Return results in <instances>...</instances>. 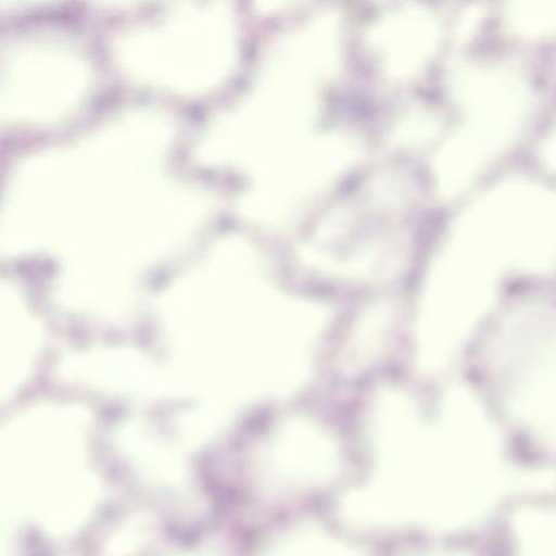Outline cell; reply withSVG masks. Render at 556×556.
Wrapping results in <instances>:
<instances>
[{"instance_id":"cell-1","label":"cell","mask_w":556,"mask_h":556,"mask_svg":"<svg viewBox=\"0 0 556 556\" xmlns=\"http://www.w3.org/2000/svg\"><path fill=\"white\" fill-rule=\"evenodd\" d=\"M495 369L511 413L556 442V319L538 309L514 316L496 343Z\"/></svg>"},{"instance_id":"cell-2","label":"cell","mask_w":556,"mask_h":556,"mask_svg":"<svg viewBox=\"0 0 556 556\" xmlns=\"http://www.w3.org/2000/svg\"><path fill=\"white\" fill-rule=\"evenodd\" d=\"M265 556H356L343 544L314 530H301L282 538Z\"/></svg>"}]
</instances>
